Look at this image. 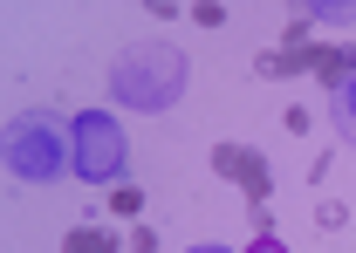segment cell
I'll list each match as a JSON object with an SVG mask.
<instances>
[{"instance_id":"obj_1","label":"cell","mask_w":356,"mask_h":253,"mask_svg":"<svg viewBox=\"0 0 356 253\" xmlns=\"http://www.w3.org/2000/svg\"><path fill=\"white\" fill-rule=\"evenodd\" d=\"M185 89V55L165 42H137L110 62V96L124 110H172Z\"/></svg>"},{"instance_id":"obj_2","label":"cell","mask_w":356,"mask_h":253,"mask_svg":"<svg viewBox=\"0 0 356 253\" xmlns=\"http://www.w3.org/2000/svg\"><path fill=\"white\" fill-rule=\"evenodd\" d=\"M69 137V124L62 117H48V110H35V117H14L7 124V165L21 171V178H62V171H76V144H62Z\"/></svg>"},{"instance_id":"obj_3","label":"cell","mask_w":356,"mask_h":253,"mask_svg":"<svg viewBox=\"0 0 356 253\" xmlns=\"http://www.w3.org/2000/svg\"><path fill=\"white\" fill-rule=\"evenodd\" d=\"M69 144H76V171H83V178H117V171H124V130H117V117L83 110V117L69 124Z\"/></svg>"},{"instance_id":"obj_4","label":"cell","mask_w":356,"mask_h":253,"mask_svg":"<svg viewBox=\"0 0 356 253\" xmlns=\"http://www.w3.org/2000/svg\"><path fill=\"white\" fill-rule=\"evenodd\" d=\"M295 55H302V69L315 83H329V96L343 83H356V48L350 42H295Z\"/></svg>"},{"instance_id":"obj_5","label":"cell","mask_w":356,"mask_h":253,"mask_svg":"<svg viewBox=\"0 0 356 253\" xmlns=\"http://www.w3.org/2000/svg\"><path fill=\"white\" fill-rule=\"evenodd\" d=\"M233 185H240V199H247V206H267V192H274V171H267L261 151H247V165H240V178H233Z\"/></svg>"},{"instance_id":"obj_6","label":"cell","mask_w":356,"mask_h":253,"mask_svg":"<svg viewBox=\"0 0 356 253\" xmlns=\"http://www.w3.org/2000/svg\"><path fill=\"white\" fill-rule=\"evenodd\" d=\"M62 253H117V240L103 226H76V233H62Z\"/></svg>"},{"instance_id":"obj_7","label":"cell","mask_w":356,"mask_h":253,"mask_svg":"<svg viewBox=\"0 0 356 253\" xmlns=\"http://www.w3.org/2000/svg\"><path fill=\"white\" fill-rule=\"evenodd\" d=\"M329 110H336V130H343V137L356 144V83H343V89H336V96H329Z\"/></svg>"},{"instance_id":"obj_8","label":"cell","mask_w":356,"mask_h":253,"mask_svg":"<svg viewBox=\"0 0 356 253\" xmlns=\"http://www.w3.org/2000/svg\"><path fill=\"white\" fill-rule=\"evenodd\" d=\"M103 206H110V219H137V212H144V192H137V185H117Z\"/></svg>"},{"instance_id":"obj_9","label":"cell","mask_w":356,"mask_h":253,"mask_svg":"<svg viewBox=\"0 0 356 253\" xmlns=\"http://www.w3.org/2000/svg\"><path fill=\"white\" fill-rule=\"evenodd\" d=\"M240 165H247L240 144H213V171H220V178H240Z\"/></svg>"},{"instance_id":"obj_10","label":"cell","mask_w":356,"mask_h":253,"mask_svg":"<svg viewBox=\"0 0 356 253\" xmlns=\"http://www.w3.org/2000/svg\"><path fill=\"white\" fill-rule=\"evenodd\" d=\"M124 253H158V226H144V219H137L131 240H124Z\"/></svg>"},{"instance_id":"obj_11","label":"cell","mask_w":356,"mask_h":253,"mask_svg":"<svg viewBox=\"0 0 356 253\" xmlns=\"http://www.w3.org/2000/svg\"><path fill=\"white\" fill-rule=\"evenodd\" d=\"M281 124L295 130V137H309V130H315V117H309V110H302V103H288V110H281Z\"/></svg>"},{"instance_id":"obj_12","label":"cell","mask_w":356,"mask_h":253,"mask_svg":"<svg viewBox=\"0 0 356 253\" xmlns=\"http://www.w3.org/2000/svg\"><path fill=\"white\" fill-rule=\"evenodd\" d=\"M192 21H199V28H220L226 7H220V0H199V7H192Z\"/></svg>"},{"instance_id":"obj_13","label":"cell","mask_w":356,"mask_h":253,"mask_svg":"<svg viewBox=\"0 0 356 253\" xmlns=\"http://www.w3.org/2000/svg\"><path fill=\"white\" fill-rule=\"evenodd\" d=\"M247 253H281V247H274V240H254V247H247Z\"/></svg>"},{"instance_id":"obj_14","label":"cell","mask_w":356,"mask_h":253,"mask_svg":"<svg viewBox=\"0 0 356 253\" xmlns=\"http://www.w3.org/2000/svg\"><path fill=\"white\" fill-rule=\"evenodd\" d=\"M192 253H226V247H192Z\"/></svg>"}]
</instances>
